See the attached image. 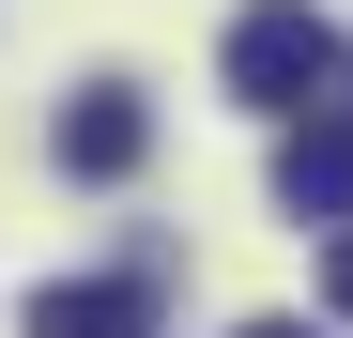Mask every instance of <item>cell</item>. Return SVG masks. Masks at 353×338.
I'll use <instances>...</instances> for the list:
<instances>
[{"label": "cell", "instance_id": "1", "mask_svg": "<svg viewBox=\"0 0 353 338\" xmlns=\"http://www.w3.org/2000/svg\"><path fill=\"white\" fill-rule=\"evenodd\" d=\"M338 16H307V0H246V16H230V92L261 108V123H307V108L338 92Z\"/></svg>", "mask_w": 353, "mask_h": 338}, {"label": "cell", "instance_id": "2", "mask_svg": "<svg viewBox=\"0 0 353 338\" xmlns=\"http://www.w3.org/2000/svg\"><path fill=\"white\" fill-rule=\"evenodd\" d=\"M139 154H154V108H139L123 77H92V92L62 108V169H77V185H123Z\"/></svg>", "mask_w": 353, "mask_h": 338}, {"label": "cell", "instance_id": "3", "mask_svg": "<svg viewBox=\"0 0 353 338\" xmlns=\"http://www.w3.org/2000/svg\"><path fill=\"white\" fill-rule=\"evenodd\" d=\"M31 338H154V292H139V277H46Z\"/></svg>", "mask_w": 353, "mask_h": 338}, {"label": "cell", "instance_id": "4", "mask_svg": "<svg viewBox=\"0 0 353 338\" xmlns=\"http://www.w3.org/2000/svg\"><path fill=\"white\" fill-rule=\"evenodd\" d=\"M276 200H292V215H353V108H307V123H292Z\"/></svg>", "mask_w": 353, "mask_h": 338}, {"label": "cell", "instance_id": "5", "mask_svg": "<svg viewBox=\"0 0 353 338\" xmlns=\"http://www.w3.org/2000/svg\"><path fill=\"white\" fill-rule=\"evenodd\" d=\"M323 308L353 323V215H338V246H323Z\"/></svg>", "mask_w": 353, "mask_h": 338}, {"label": "cell", "instance_id": "6", "mask_svg": "<svg viewBox=\"0 0 353 338\" xmlns=\"http://www.w3.org/2000/svg\"><path fill=\"white\" fill-rule=\"evenodd\" d=\"M246 338H307V323H246Z\"/></svg>", "mask_w": 353, "mask_h": 338}, {"label": "cell", "instance_id": "7", "mask_svg": "<svg viewBox=\"0 0 353 338\" xmlns=\"http://www.w3.org/2000/svg\"><path fill=\"white\" fill-rule=\"evenodd\" d=\"M338 77H353V62H338Z\"/></svg>", "mask_w": 353, "mask_h": 338}]
</instances>
